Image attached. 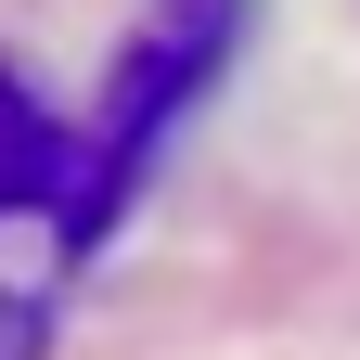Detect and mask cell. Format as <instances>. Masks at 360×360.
<instances>
[{"mask_svg": "<svg viewBox=\"0 0 360 360\" xmlns=\"http://www.w3.org/2000/svg\"><path fill=\"white\" fill-rule=\"evenodd\" d=\"M0 360H39V309L26 296H0Z\"/></svg>", "mask_w": 360, "mask_h": 360, "instance_id": "2", "label": "cell"}, {"mask_svg": "<svg viewBox=\"0 0 360 360\" xmlns=\"http://www.w3.org/2000/svg\"><path fill=\"white\" fill-rule=\"evenodd\" d=\"M52 180H65V129L39 116V90L13 65H0V206H39Z\"/></svg>", "mask_w": 360, "mask_h": 360, "instance_id": "1", "label": "cell"}]
</instances>
